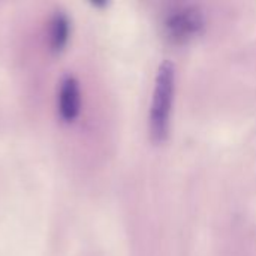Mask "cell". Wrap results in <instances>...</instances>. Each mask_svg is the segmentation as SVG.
Wrapping results in <instances>:
<instances>
[{
    "label": "cell",
    "instance_id": "1",
    "mask_svg": "<svg viewBox=\"0 0 256 256\" xmlns=\"http://www.w3.org/2000/svg\"><path fill=\"white\" fill-rule=\"evenodd\" d=\"M174 66L171 62H164L159 66L150 111V134L154 142L166 140L170 132L171 106L174 99Z\"/></svg>",
    "mask_w": 256,
    "mask_h": 256
},
{
    "label": "cell",
    "instance_id": "2",
    "mask_svg": "<svg viewBox=\"0 0 256 256\" xmlns=\"http://www.w3.org/2000/svg\"><path fill=\"white\" fill-rule=\"evenodd\" d=\"M206 18L195 6H182L171 10L164 22L165 34L172 44H186L202 33Z\"/></svg>",
    "mask_w": 256,
    "mask_h": 256
},
{
    "label": "cell",
    "instance_id": "3",
    "mask_svg": "<svg viewBox=\"0 0 256 256\" xmlns=\"http://www.w3.org/2000/svg\"><path fill=\"white\" fill-rule=\"evenodd\" d=\"M58 116L64 123H74L81 111V90L74 76H66L58 88Z\"/></svg>",
    "mask_w": 256,
    "mask_h": 256
},
{
    "label": "cell",
    "instance_id": "4",
    "mask_svg": "<svg viewBox=\"0 0 256 256\" xmlns=\"http://www.w3.org/2000/svg\"><path fill=\"white\" fill-rule=\"evenodd\" d=\"M69 38H70V21H69L68 15L63 12L54 14L52 20H51V27H50L51 51L56 54L63 52L69 44Z\"/></svg>",
    "mask_w": 256,
    "mask_h": 256
}]
</instances>
